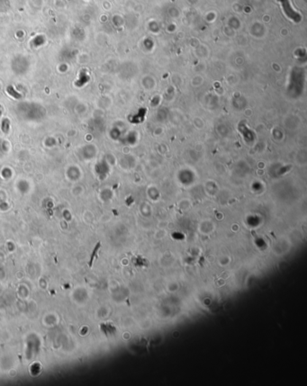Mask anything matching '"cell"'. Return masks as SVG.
Returning a JSON list of instances; mask_svg holds the SVG:
<instances>
[{
	"instance_id": "obj_1",
	"label": "cell",
	"mask_w": 307,
	"mask_h": 386,
	"mask_svg": "<svg viewBox=\"0 0 307 386\" xmlns=\"http://www.w3.org/2000/svg\"><path fill=\"white\" fill-rule=\"evenodd\" d=\"M9 125H10V121L8 119H3L2 121V125H1V129L4 133H7L9 132Z\"/></svg>"
},
{
	"instance_id": "obj_2",
	"label": "cell",
	"mask_w": 307,
	"mask_h": 386,
	"mask_svg": "<svg viewBox=\"0 0 307 386\" xmlns=\"http://www.w3.org/2000/svg\"><path fill=\"white\" fill-rule=\"evenodd\" d=\"M6 91H7V93H9L12 96L16 97V98H17V99H19L20 97H21V96H20L19 94H17L15 90H14L13 86H8L7 88H6Z\"/></svg>"
}]
</instances>
